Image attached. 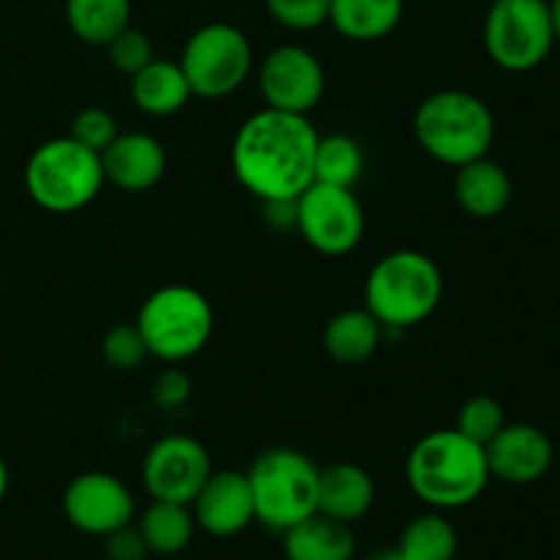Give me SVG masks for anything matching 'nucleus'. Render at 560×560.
I'll list each match as a JSON object with an SVG mask.
<instances>
[{
    "label": "nucleus",
    "mask_w": 560,
    "mask_h": 560,
    "mask_svg": "<svg viewBox=\"0 0 560 560\" xmlns=\"http://www.w3.org/2000/svg\"><path fill=\"white\" fill-rule=\"evenodd\" d=\"M320 135L310 115L262 107L233 137V173L260 202L299 200L315 184V148Z\"/></svg>",
    "instance_id": "1"
},
{
    "label": "nucleus",
    "mask_w": 560,
    "mask_h": 560,
    "mask_svg": "<svg viewBox=\"0 0 560 560\" xmlns=\"http://www.w3.org/2000/svg\"><path fill=\"white\" fill-rule=\"evenodd\" d=\"M405 479L424 506L452 512L479 501L492 476L481 443L457 430H435L410 448Z\"/></svg>",
    "instance_id": "2"
},
{
    "label": "nucleus",
    "mask_w": 560,
    "mask_h": 560,
    "mask_svg": "<svg viewBox=\"0 0 560 560\" xmlns=\"http://www.w3.org/2000/svg\"><path fill=\"white\" fill-rule=\"evenodd\" d=\"M413 135L421 151L446 167H463L490 156L495 142V115L476 93L435 91L416 107Z\"/></svg>",
    "instance_id": "3"
},
{
    "label": "nucleus",
    "mask_w": 560,
    "mask_h": 560,
    "mask_svg": "<svg viewBox=\"0 0 560 560\" xmlns=\"http://www.w3.org/2000/svg\"><path fill=\"white\" fill-rule=\"evenodd\" d=\"M443 273L430 255L397 249L372 266L364 284V306L386 331H408L441 306Z\"/></svg>",
    "instance_id": "4"
},
{
    "label": "nucleus",
    "mask_w": 560,
    "mask_h": 560,
    "mask_svg": "<svg viewBox=\"0 0 560 560\" xmlns=\"http://www.w3.org/2000/svg\"><path fill=\"white\" fill-rule=\"evenodd\" d=\"M104 180L102 156L74 137L42 142L25 164L27 197L49 213H74L91 206Z\"/></svg>",
    "instance_id": "5"
},
{
    "label": "nucleus",
    "mask_w": 560,
    "mask_h": 560,
    "mask_svg": "<svg viewBox=\"0 0 560 560\" xmlns=\"http://www.w3.org/2000/svg\"><path fill=\"white\" fill-rule=\"evenodd\" d=\"M246 479L255 498V520L268 530L282 534L317 512L320 468L299 448H266L249 465Z\"/></svg>",
    "instance_id": "6"
},
{
    "label": "nucleus",
    "mask_w": 560,
    "mask_h": 560,
    "mask_svg": "<svg viewBox=\"0 0 560 560\" xmlns=\"http://www.w3.org/2000/svg\"><path fill=\"white\" fill-rule=\"evenodd\" d=\"M137 328L145 339L148 355L180 364L208 345L213 334L211 301L189 284H164L142 301Z\"/></svg>",
    "instance_id": "7"
},
{
    "label": "nucleus",
    "mask_w": 560,
    "mask_h": 560,
    "mask_svg": "<svg viewBox=\"0 0 560 560\" xmlns=\"http://www.w3.org/2000/svg\"><path fill=\"white\" fill-rule=\"evenodd\" d=\"M252 63L255 58L249 38L230 22L197 27L186 38L178 60L191 96L200 98H224L238 91L252 74Z\"/></svg>",
    "instance_id": "8"
},
{
    "label": "nucleus",
    "mask_w": 560,
    "mask_h": 560,
    "mask_svg": "<svg viewBox=\"0 0 560 560\" xmlns=\"http://www.w3.org/2000/svg\"><path fill=\"white\" fill-rule=\"evenodd\" d=\"M556 47L547 0H498L485 20V49L503 71L536 69Z\"/></svg>",
    "instance_id": "9"
},
{
    "label": "nucleus",
    "mask_w": 560,
    "mask_h": 560,
    "mask_svg": "<svg viewBox=\"0 0 560 560\" xmlns=\"http://www.w3.org/2000/svg\"><path fill=\"white\" fill-rule=\"evenodd\" d=\"M364 208L353 189L315 180L295 200V230L320 255H350L364 238Z\"/></svg>",
    "instance_id": "10"
},
{
    "label": "nucleus",
    "mask_w": 560,
    "mask_h": 560,
    "mask_svg": "<svg viewBox=\"0 0 560 560\" xmlns=\"http://www.w3.org/2000/svg\"><path fill=\"white\" fill-rule=\"evenodd\" d=\"M211 454L191 435H164L142 459V487L151 501L189 506L211 476Z\"/></svg>",
    "instance_id": "11"
},
{
    "label": "nucleus",
    "mask_w": 560,
    "mask_h": 560,
    "mask_svg": "<svg viewBox=\"0 0 560 560\" xmlns=\"http://www.w3.org/2000/svg\"><path fill=\"white\" fill-rule=\"evenodd\" d=\"M257 85L266 107L310 115L326 93V69L312 49L301 44H282L262 58Z\"/></svg>",
    "instance_id": "12"
},
{
    "label": "nucleus",
    "mask_w": 560,
    "mask_h": 560,
    "mask_svg": "<svg viewBox=\"0 0 560 560\" xmlns=\"http://www.w3.org/2000/svg\"><path fill=\"white\" fill-rule=\"evenodd\" d=\"M60 506H63V517L69 520L71 528L85 536H98V539L113 534L120 525H129L137 514V503L129 487L107 470L77 474L66 485Z\"/></svg>",
    "instance_id": "13"
},
{
    "label": "nucleus",
    "mask_w": 560,
    "mask_h": 560,
    "mask_svg": "<svg viewBox=\"0 0 560 560\" xmlns=\"http://www.w3.org/2000/svg\"><path fill=\"white\" fill-rule=\"evenodd\" d=\"M189 509L197 528L213 539L238 536L255 523V498L249 479L241 470H211Z\"/></svg>",
    "instance_id": "14"
},
{
    "label": "nucleus",
    "mask_w": 560,
    "mask_h": 560,
    "mask_svg": "<svg viewBox=\"0 0 560 560\" xmlns=\"http://www.w3.org/2000/svg\"><path fill=\"white\" fill-rule=\"evenodd\" d=\"M485 454L492 479L523 487L545 479L556 459V446L539 427L523 424V421L509 424L506 421L501 432L487 443Z\"/></svg>",
    "instance_id": "15"
},
{
    "label": "nucleus",
    "mask_w": 560,
    "mask_h": 560,
    "mask_svg": "<svg viewBox=\"0 0 560 560\" xmlns=\"http://www.w3.org/2000/svg\"><path fill=\"white\" fill-rule=\"evenodd\" d=\"M98 156L104 180L131 195L153 189L167 173V151L148 131H120Z\"/></svg>",
    "instance_id": "16"
},
{
    "label": "nucleus",
    "mask_w": 560,
    "mask_h": 560,
    "mask_svg": "<svg viewBox=\"0 0 560 560\" xmlns=\"http://www.w3.org/2000/svg\"><path fill=\"white\" fill-rule=\"evenodd\" d=\"M375 503V481L361 465L334 463L317 479V512L339 523H359Z\"/></svg>",
    "instance_id": "17"
},
{
    "label": "nucleus",
    "mask_w": 560,
    "mask_h": 560,
    "mask_svg": "<svg viewBox=\"0 0 560 560\" xmlns=\"http://www.w3.org/2000/svg\"><path fill=\"white\" fill-rule=\"evenodd\" d=\"M512 178L503 164L492 162L490 156L463 164L454 175V197H457L459 208L474 219L501 217L512 202Z\"/></svg>",
    "instance_id": "18"
},
{
    "label": "nucleus",
    "mask_w": 560,
    "mask_h": 560,
    "mask_svg": "<svg viewBox=\"0 0 560 560\" xmlns=\"http://www.w3.org/2000/svg\"><path fill=\"white\" fill-rule=\"evenodd\" d=\"M282 550L288 560H353L355 536L348 523L315 512L282 530Z\"/></svg>",
    "instance_id": "19"
},
{
    "label": "nucleus",
    "mask_w": 560,
    "mask_h": 560,
    "mask_svg": "<svg viewBox=\"0 0 560 560\" xmlns=\"http://www.w3.org/2000/svg\"><path fill=\"white\" fill-rule=\"evenodd\" d=\"M386 328L377 323L366 306L361 310H342L323 328V348L328 359L342 366H359L377 353Z\"/></svg>",
    "instance_id": "20"
},
{
    "label": "nucleus",
    "mask_w": 560,
    "mask_h": 560,
    "mask_svg": "<svg viewBox=\"0 0 560 560\" xmlns=\"http://www.w3.org/2000/svg\"><path fill=\"white\" fill-rule=\"evenodd\" d=\"M129 93L137 109L153 118H167L189 104L191 91L178 63L164 58H153L145 69L129 77Z\"/></svg>",
    "instance_id": "21"
},
{
    "label": "nucleus",
    "mask_w": 560,
    "mask_h": 560,
    "mask_svg": "<svg viewBox=\"0 0 560 560\" xmlns=\"http://www.w3.org/2000/svg\"><path fill=\"white\" fill-rule=\"evenodd\" d=\"M405 14V0H331L328 22L350 42H377L394 33Z\"/></svg>",
    "instance_id": "22"
},
{
    "label": "nucleus",
    "mask_w": 560,
    "mask_h": 560,
    "mask_svg": "<svg viewBox=\"0 0 560 560\" xmlns=\"http://www.w3.org/2000/svg\"><path fill=\"white\" fill-rule=\"evenodd\" d=\"M137 530L145 539L148 552L159 558H173L191 545L197 525L186 503L151 501L135 520Z\"/></svg>",
    "instance_id": "23"
},
{
    "label": "nucleus",
    "mask_w": 560,
    "mask_h": 560,
    "mask_svg": "<svg viewBox=\"0 0 560 560\" xmlns=\"http://www.w3.org/2000/svg\"><path fill=\"white\" fill-rule=\"evenodd\" d=\"M66 22L80 42L107 47L131 25V0H66Z\"/></svg>",
    "instance_id": "24"
},
{
    "label": "nucleus",
    "mask_w": 560,
    "mask_h": 560,
    "mask_svg": "<svg viewBox=\"0 0 560 560\" xmlns=\"http://www.w3.org/2000/svg\"><path fill=\"white\" fill-rule=\"evenodd\" d=\"M394 550L405 560H454L459 536L446 514L430 509L405 525Z\"/></svg>",
    "instance_id": "25"
},
{
    "label": "nucleus",
    "mask_w": 560,
    "mask_h": 560,
    "mask_svg": "<svg viewBox=\"0 0 560 560\" xmlns=\"http://www.w3.org/2000/svg\"><path fill=\"white\" fill-rule=\"evenodd\" d=\"M364 173V151L350 135H326L315 148V180L353 189Z\"/></svg>",
    "instance_id": "26"
},
{
    "label": "nucleus",
    "mask_w": 560,
    "mask_h": 560,
    "mask_svg": "<svg viewBox=\"0 0 560 560\" xmlns=\"http://www.w3.org/2000/svg\"><path fill=\"white\" fill-rule=\"evenodd\" d=\"M503 424H506V416H503V405L498 402L495 397H487V394H476V397H470L468 402L459 408L457 427H454V430L463 432V435L470 438V441L487 446V443H490L492 438L501 432Z\"/></svg>",
    "instance_id": "27"
},
{
    "label": "nucleus",
    "mask_w": 560,
    "mask_h": 560,
    "mask_svg": "<svg viewBox=\"0 0 560 560\" xmlns=\"http://www.w3.org/2000/svg\"><path fill=\"white\" fill-rule=\"evenodd\" d=\"M102 359L118 372L140 370L142 361L148 359V348L137 323H115L113 328H107L102 337Z\"/></svg>",
    "instance_id": "28"
},
{
    "label": "nucleus",
    "mask_w": 560,
    "mask_h": 560,
    "mask_svg": "<svg viewBox=\"0 0 560 560\" xmlns=\"http://www.w3.org/2000/svg\"><path fill=\"white\" fill-rule=\"evenodd\" d=\"M104 49H107L109 55V63L126 77L137 74V71L145 69V66L156 58L151 36H145V33L137 31V27L131 25L124 27V31H120Z\"/></svg>",
    "instance_id": "29"
},
{
    "label": "nucleus",
    "mask_w": 560,
    "mask_h": 560,
    "mask_svg": "<svg viewBox=\"0 0 560 560\" xmlns=\"http://www.w3.org/2000/svg\"><path fill=\"white\" fill-rule=\"evenodd\" d=\"M266 9L271 20L288 31L306 33L326 25L331 0H266Z\"/></svg>",
    "instance_id": "30"
},
{
    "label": "nucleus",
    "mask_w": 560,
    "mask_h": 560,
    "mask_svg": "<svg viewBox=\"0 0 560 560\" xmlns=\"http://www.w3.org/2000/svg\"><path fill=\"white\" fill-rule=\"evenodd\" d=\"M118 135V120H115V115L109 113V109L82 107L80 113L74 115V120H71L69 137H74L77 142H82V145L91 148V151L102 153Z\"/></svg>",
    "instance_id": "31"
},
{
    "label": "nucleus",
    "mask_w": 560,
    "mask_h": 560,
    "mask_svg": "<svg viewBox=\"0 0 560 560\" xmlns=\"http://www.w3.org/2000/svg\"><path fill=\"white\" fill-rule=\"evenodd\" d=\"M151 552H148V545L137 530L135 520L104 536V558L107 560H145Z\"/></svg>",
    "instance_id": "32"
},
{
    "label": "nucleus",
    "mask_w": 560,
    "mask_h": 560,
    "mask_svg": "<svg viewBox=\"0 0 560 560\" xmlns=\"http://www.w3.org/2000/svg\"><path fill=\"white\" fill-rule=\"evenodd\" d=\"M189 392L191 383L186 381L184 372L178 370L162 372V377H159L156 386H153V397H156V402L162 405V408H178V405H184L186 399H189Z\"/></svg>",
    "instance_id": "33"
},
{
    "label": "nucleus",
    "mask_w": 560,
    "mask_h": 560,
    "mask_svg": "<svg viewBox=\"0 0 560 560\" xmlns=\"http://www.w3.org/2000/svg\"><path fill=\"white\" fill-rule=\"evenodd\" d=\"M550 3V16H552V31H556V42H560V0H547Z\"/></svg>",
    "instance_id": "34"
},
{
    "label": "nucleus",
    "mask_w": 560,
    "mask_h": 560,
    "mask_svg": "<svg viewBox=\"0 0 560 560\" xmlns=\"http://www.w3.org/2000/svg\"><path fill=\"white\" fill-rule=\"evenodd\" d=\"M5 492H9V465H5V459L0 457V503H3Z\"/></svg>",
    "instance_id": "35"
},
{
    "label": "nucleus",
    "mask_w": 560,
    "mask_h": 560,
    "mask_svg": "<svg viewBox=\"0 0 560 560\" xmlns=\"http://www.w3.org/2000/svg\"><path fill=\"white\" fill-rule=\"evenodd\" d=\"M372 560H405V558L399 556L397 550H383V552H377V556H372Z\"/></svg>",
    "instance_id": "36"
},
{
    "label": "nucleus",
    "mask_w": 560,
    "mask_h": 560,
    "mask_svg": "<svg viewBox=\"0 0 560 560\" xmlns=\"http://www.w3.org/2000/svg\"><path fill=\"white\" fill-rule=\"evenodd\" d=\"M93 560H107V558H104V556H102V558H93Z\"/></svg>",
    "instance_id": "37"
},
{
    "label": "nucleus",
    "mask_w": 560,
    "mask_h": 560,
    "mask_svg": "<svg viewBox=\"0 0 560 560\" xmlns=\"http://www.w3.org/2000/svg\"><path fill=\"white\" fill-rule=\"evenodd\" d=\"M490 3H498V0H490Z\"/></svg>",
    "instance_id": "38"
},
{
    "label": "nucleus",
    "mask_w": 560,
    "mask_h": 560,
    "mask_svg": "<svg viewBox=\"0 0 560 560\" xmlns=\"http://www.w3.org/2000/svg\"><path fill=\"white\" fill-rule=\"evenodd\" d=\"M370 560H372V558H370Z\"/></svg>",
    "instance_id": "39"
}]
</instances>
